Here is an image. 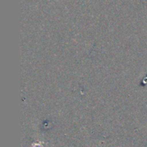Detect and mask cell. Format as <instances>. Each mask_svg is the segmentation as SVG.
Segmentation results:
<instances>
[{"label":"cell","instance_id":"obj_1","mask_svg":"<svg viewBox=\"0 0 147 147\" xmlns=\"http://www.w3.org/2000/svg\"><path fill=\"white\" fill-rule=\"evenodd\" d=\"M33 146L34 147H42V143H34V145H33Z\"/></svg>","mask_w":147,"mask_h":147}]
</instances>
